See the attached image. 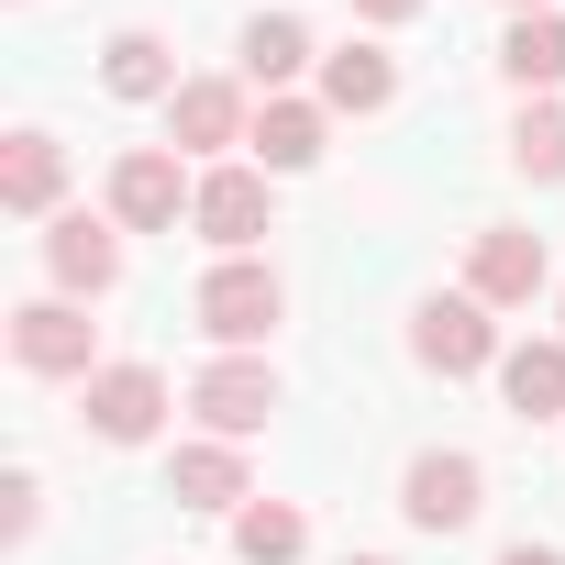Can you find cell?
Returning a JSON list of instances; mask_svg holds the SVG:
<instances>
[{
  "mask_svg": "<svg viewBox=\"0 0 565 565\" xmlns=\"http://www.w3.org/2000/svg\"><path fill=\"white\" fill-rule=\"evenodd\" d=\"M122 233H178L189 211H200V167L178 156V145H134V156H111V200H100Z\"/></svg>",
  "mask_w": 565,
  "mask_h": 565,
  "instance_id": "2",
  "label": "cell"
},
{
  "mask_svg": "<svg viewBox=\"0 0 565 565\" xmlns=\"http://www.w3.org/2000/svg\"><path fill=\"white\" fill-rule=\"evenodd\" d=\"M543 277H554L543 233H521V222H477V244H466V300H488V311H532Z\"/></svg>",
  "mask_w": 565,
  "mask_h": 565,
  "instance_id": "11",
  "label": "cell"
},
{
  "mask_svg": "<svg viewBox=\"0 0 565 565\" xmlns=\"http://www.w3.org/2000/svg\"><path fill=\"white\" fill-rule=\"evenodd\" d=\"M233 554L244 565H300L311 554V510L300 499H244L233 510Z\"/></svg>",
  "mask_w": 565,
  "mask_h": 565,
  "instance_id": "20",
  "label": "cell"
},
{
  "mask_svg": "<svg viewBox=\"0 0 565 565\" xmlns=\"http://www.w3.org/2000/svg\"><path fill=\"white\" fill-rule=\"evenodd\" d=\"M499 399L510 422H565V333H532L499 355Z\"/></svg>",
  "mask_w": 565,
  "mask_h": 565,
  "instance_id": "19",
  "label": "cell"
},
{
  "mask_svg": "<svg viewBox=\"0 0 565 565\" xmlns=\"http://www.w3.org/2000/svg\"><path fill=\"white\" fill-rule=\"evenodd\" d=\"M233 56H244V67H233V78H244V89H255V100H289V89H300V78H322V45H311V23H300V12H255V23H244V45H233Z\"/></svg>",
  "mask_w": 565,
  "mask_h": 565,
  "instance_id": "12",
  "label": "cell"
},
{
  "mask_svg": "<svg viewBox=\"0 0 565 565\" xmlns=\"http://www.w3.org/2000/svg\"><path fill=\"white\" fill-rule=\"evenodd\" d=\"M510 167L532 189H565V100H521L510 111Z\"/></svg>",
  "mask_w": 565,
  "mask_h": 565,
  "instance_id": "21",
  "label": "cell"
},
{
  "mask_svg": "<svg viewBox=\"0 0 565 565\" xmlns=\"http://www.w3.org/2000/svg\"><path fill=\"white\" fill-rule=\"evenodd\" d=\"M277 399H289V388H277L266 355H211V366L189 377V422H200L211 444H255V433L277 422Z\"/></svg>",
  "mask_w": 565,
  "mask_h": 565,
  "instance_id": "3",
  "label": "cell"
},
{
  "mask_svg": "<svg viewBox=\"0 0 565 565\" xmlns=\"http://www.w3.org/2000/svg\"><path fill=\"white\" fill-rule=\"evenodd\" d=\"M344 565H388V554H344Z\"/></svg>",
  "mask_w": 565,
  "mask_h": 565,
  "instance_id": "26",
  "label": "cell"
},
{
  "mask_svg": "<svg viewBox=\"0 0 565 565\" xmlns=\"http://www.w3.org/2000/svg\"><path fill=\"white\" fill-rule=\"evenodd\" d=\"M0 499H12V510H0V532H12V543H34V532H45V477H34V466L0 488Z\"/></svg>",
  "mask_w": 565,
  "mask_h": 565,
  "instance_id": "22",
  "label": "cell"
},
{
  "mask_svg": "<svg viewBox=\"0 0 565 565\" xmlns=\"http://www.w3.org/2000/svg\"><path fill=\"white\" fill-rule=\"evenodd\" d=\"M322 145H333V111L311 100V89H289V100H255V167L266 178H300V167H322Z\"/></svg>",
  "mask_w": 565,
  "mask_h": 565,
  "instance_id": "16",
  "label": "cell"
},
{
  "mask_svg": "<svg viewBox=\"0 0 565 565\" xmlns=\"http://www.w3.org/2000/svg\"><path fill=\"white\" fill-rule=\"evenodd\" d=\"M499 78H510L521 100H565V12H510Z\"/></svg>",
  "mask_w": 565,
  "mask_h": 565,
  "instance_id": "18",
  "label": "cell"
},
{
  "mask_svg": "<svg viewBox=\"0 0 565 565\" xmlns=\"http://www.w3.org/2000/svg\"><path fill=\"white\" fill-rule=\"evenodd\" d=\"M311 100H322L333 122H377V111L399 100V56H388L377 34H355V45H333V56H322V78H311Z\"/></svg>",
  "mask_w": 565,
  "mask_h": 565,
  "instance_id": "14",
  "label": "cell"
},
{
  "mask_svg": "<svg viewBox=\"0 0 565 565\" xmlns=\"http://www.w3.org/2000/svg\"><path fill=\"white\" fill-rule=\"evenodd\" d=\"M499 12H554V0H499Z\"/></svg>",
  "mask_w": 565,
  "mask_h": 565,
  "instance_id": "25",
  "label": "cell"
},
{
  "mask_svg": "<svg viewBox=\"0 0 565 565\" xmlns=\"http://www.w3.org/2000/svg\"><path fill=\"white\" fill-rule=\"evenodd\" d=\"M0 211H12V222H56L67 211V145L45 122L0 134Z\"/></svg>",
  "mask_w": 565,
  "mask_h": 565,
  "instance_id": "13",
  "label": "cell"
},
{
  "mask_svg": "<svg viewBox=\"0 0 565 565\" xmlns=\"http://www.w3.org/2000/svg\"><path fill=\"white\" fill-rule=\"evenodd\" d=\"M554 333H565V300H554Z\"/></svg>",
  "mask_w": 565,
  "mask_h": 565,
  "instance_id": "27",
  "label": "cell"
},
{
  "mask_svg": "<svg viewBox=\"0 0 565 565\" xmlns=\"http://www.w3.org/2000/svg\"><path fill=\"white\" fill-rule=\"evenodd\" d=\"M167 411H178V388H167V366H145V355H111V366L78 388V422H89L100 444H156Z\"/></svg>",
  "mask_w": 565,
  "mask_h": 565,
  "instance_id": "6",
  "label": "cell"
},
{
  "mask_svg": "<svg viewBox=\"0 0 565 565\" xmlns=\"http://www.w3.org/2000/svg\"><path fill=\"white\" fill-rule=\"evenodd\" d=\"M100 89H111V100H134V111H167L189 78H178V45H167L156 23H122V34L100 45Z\"/></svg>",
  "mask_w": 565,
  "mask_h": 565,
  "instance_id": "15",
  "label": "cell"
},
{
  "mask_svg": "<svg viewBox=\"0 0 565 565\" xmlns=\"http://www.w3.org/2000/svg\"><path fill=\"white\" fill-rule=\"evenodd\" d=\"M433 0H355V23H377V34H399V23H422Z\"/></svg>",
  "mask_w": 565,
  "mask_h": 565,
  "instance_id": "23",
  "label": "cell"
},
{
  "mask_svg": "<svg viewBox=\"0 0 565 565\" xmlns=\"http://www.w3.org/2000/svg\"><path fill=\"white\" fill-rule=\"evenodd\" d=\"M12 366H23V377H78V388H89V377L111 366V355H100L89 300H56V289H45V300H23V311H12Z\"/></svg>",
  "mask_w": 565,
  "mask_h": 565,
  "instance_id": "5",
  "label": "cell"
},
{
  "mask_svg": "<svg viewBox=\"0 0 565 565\" xmlns=\"http://www.w3.org/2000/svg\"><path fill=\"white\" fill-rule=\"evenodd\" d=\"M499 565H565V554H554V543H510Z\"/></svg>",
  "mask_w": 565,
  "mask_h": 565,
  "instance_id": "24",
  "label": "cell"
},
{
  "mask_svg": "<svg viewBox=\"0 0 565 565\" xmlns=\"http://www.w3.org/2000/svg\"><path fill=\"white\" fill-rule=\"evenodd\" d=\"M189 233H200L211 255H255V244L277 233V178H266L255 156L200 167V211H189Z\"/></svg>",
  "mask_w": 565,
  "mask_h": 565,
  "instance_id": "4",
  "label": "cell"
},
{
  "mask_svg": "<svg viewBox=\"0 0 565 565\" xmlns=\"http://www.w3.org/2000/svg\"><path fill=\"white\" fill-rule=\"evenodd\" d=\"M167 499H178V510H222V521H233V510L255 499L244 444H211V433H200V444H178V455H167Z\"/></svg>",
  "mask_w": 565,
  "mask_h": 565,
  "instance_id": "17",
  "label": "cell"
},
{
  "mask_svg": "<svg viewBox=\"0 0 565 565\" xmlns=\"http://www.w3.org/2000/svg\"><path fill=\"white\" fill-rule=\"evenodd\" d=\"M189 311H200V333H211L222 355H255L277 322H289V277H277L266 255H222V266L200 277V300H189Z\"/></svg>",
  "mask_w": 565,
  "mask_h": 565,
  "instance_id": "1",
  "label": "cell"
},
{
  "mask_svg": "<svg viewBox=\"0 0 565 565\" xmlns=\"http://www.w3.org/2000/svg\"><path fill=\"white\" fill-rule=\"evenodd\" d=\"M45 289L56 300H111L122 289V222L111 211H56L45 222Z\"/></svg>",
  "mask_w": 565,
  "mask_h": 565,
  "instance_id": "9",
  "label": "cell"
},
{
  "mask_svg": "<svg viewBox=\"0 0 565 565\" xmlns=\"http://www.w3.org/2000/svg\"><path fill=\"white\" fill-rule=\"evenodd\" d=\"M499 322H488V300H422L411 311V366H433V377H499Z\"/></svg>",
  "mask_w": 565,
  "mask_h": 565,
  "instance_id": "8",
  "label": "cell"
},
{
  "mask_svg": "<svg viewBox=\"0 0 565 565\" xmlns=\"http://www.w3.org/2000/svg\"><path fill=\"white\" fill-rule=\"evenodd\" d=\"M399 510H411V532H477L488 466H477L466 444H422V455L399 466Z\"/></svg>",
  "mask_w": 565,
  "mask_h": 565,
  "instance_id": "7",
  "label": "cell"
},
{
  "mask_svg": "<svg viewBox=\"0 0 565 565\" xmlns=\"http://www.w3.org/2000/svg\"><path fill=\"white\" fill-rule=\"evenodd\" d=\"M167 145L200 167H233V145H255V89L244 78H189L167 100Z\"/></svg>",
  "mask_w": 565,
  "mask_h": 565,
  "instance_id": "10",
  "label": "cell"
}]
</instances>
